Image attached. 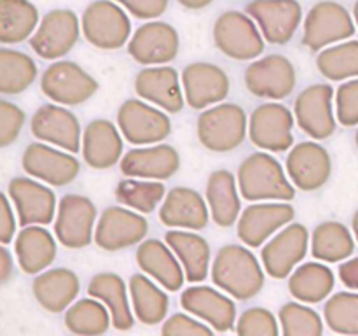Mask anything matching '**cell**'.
Instances as JSON below:
<instances>
[{"instance_id":"obj_35","label":"cell","mask_w":358,"mask_h":336,"mask_svg":"<svg viewBox=\"0 0 358 336\" xmlns=\"http://www.w3.org/2000/svg\"><path fill=\"white\" fill-rule=\"evenodd\" d=\"M334 272L322 262H304L289 276V290L301 303H320L334 289Z\"/></svg>"},{"instance_id":"obj_16","label":"cell","mask_w":358,"mask_h":336,"mask_svg":"<svg viewBox=\"0 0 358 336\" xmlns=\"http://www.w3.org/2000/svg\"><path fill=\"white\" fill-rule=\"evenodd\" d=\"M21 167L30 177L56 188L73 182L80 172V163L73 153H63L52 147V144L48 146L45 142L27 146L21 158Z\"/></svg>"},{"instance_id":"obj_13","label":"cell","mask_w":358,"mask_h":336,"mask_svg":"<svg viewBox=\"0 0 358 336\" xmlns=\"http://www.w3.org/2000/svg\"><path fill=\"white\" fill-rule=\"evenodd\" d=\"M310 238L308 227L304 224H287L262 247L261 259L266 273L276 280L290 276L294 268L306 258Z\"/></svg>"},{"instance_id":"obj_37","label":"cell","mask_w":358,"mask_h":336,"mask_svg":"<svg viewBox=\"0 0 358 336\" xmlns=\"http://www.w3.org/2000/svg\"><path fill=\"white\" fill-rule=\"evenodd\" d=\"M355 251V234L338 220H325L311 233V255L324 262H341Z\"/></svg>"},{"instance_id":"obj_17","label":"cell","mask_w":358,"mask_h":336,"mask_svg":"<svg viewBox=\"0 0 358 336\" xmlns=\"http://www.w3.org/2000/svg\"><path fill=\"white\" fill-rule=\"evenodd\" d=\"M247 14L257 21L266 42L285 46L303 21V7L297 0H252Z\"/></svg>"},{"instance_id":"obj_24","label":"cell","mask_w":358,"mask_h":336,"mask_svg":"<svg viewBox=\"0 0 358 336\" xmlns=\"http://www.w3.org/2000/svg\"><path fill=\"white\" fill-rule=\"evenodd\" d=\"M180 163L177 149L159 142L128 150L119 161V170L126 177L168 181L180 170Z\"/></svg>"},{"instance_id":"obj_28","label":"cell","mask_w":358,"mask_h":336,"mask_svg":"<svg viewBox=\"0 0 358 336\" xmlns=\"http://www.w3.org/2000/svg\"><path fill=\"white\" fill-rule=\"evenodd\" d=\"M135 258L140 270L157 280L170 293L180 290L182 284L187 280L180 259L177 258L173 248L164 241L156 240V238L143 240L136 248Z\"/></svg>"},{"instance_id":"obj_46","label":"cell","mask_w":358,"mask_h":336,"mask_svg":"<svg viewBox=\"0 0 358 336\" xmlns=\"http://www.w3.org/2000/svg\"><path fill=\"white\" fill-rule=\"evenodd\" d=\"M336 118L341 126H358V79L339 84L336 91Z\"/></svg>"},{"instance_id":"obj_7","label":"cell","mask_w":358,"mask_h":336,"mask_svg":"<svg viewBox=\"0 0 358 336\" xmlns=\"http://www.w3.org/2000/svg\"><path fill=\"white\" fill-rule=\"evenodd\" d=\"M100 84L77 63L69 59H55L44 70L41 79V91L59 105H80L90 100Z\"/></svg>"},{"instance_id":"obj_2","label":"cell","mask_w":358,"mask_h":336,"mask_svg":"<svg viewBox=\"0 0 358 336\" xmlns=\"http://www.w3.org/2000/svg\"><path fill=\"white\" fill-rule=\"evenodd\" d=\"M238 188L248 202H290L296 196V186L289 182L280 161L266 150L250 154L241 161L238 168Z\"/></svg>"},{"instance_id":"obj_38","label":"cell","mask_w":358,"mask_h":336,"mask_svg":"<svg viewBox=\"0 0 358 336\" xmlns=\"http://www.w3.org/2000/svg\"><path fill=\"white\" fill-rule=\"evenodd\" d=\"M38 10L30 0H0V42L20 44L37 30Z\"/></svg>"},{"instance_id":"obj_53","label":"cell","mask_w":358,"mask_h":336,"mask_svg":"<svg viewBox=\"0 0 358 336\" xmlns=\"http://www.w3.org/2000/svg\"><path fill=\"white\" fill-rule=\"evenodd\" d=\"M182 7L185 9H192V10H199V9H205L208 7L213 0H177Z\"/></svg>"},{"instance_id":"obj_41","label":"cell","mask_w":358,"mask_h":336,"mask_svg":"<svg viewBox=\"0 0 358 336\" xmlns=\"http://www.w3.org/2000/svg\"><path fill=\"white\" fill-rule=\"evenodd\" d=\"M317 69L329 80L358 77V41L341 42L322 49L317 56Z\"/></svg>"},{"instance_id":"obj_19","label":"cell","mask_w":358,"mask_h":336,"mask_svg":"<svg viewBox=\"0 0 358 336\" xmlns=\"http://www.w3.org/2000/svg\"><path fill=\"white\" fill-rule=\"evenodd\" d=\"M182 88L185 104L194 111H205L229 94L231 83L219 65L194 62L182 70Z\"/></svg>"},{"instance_id":"obj_6","label":"cell","mask_w":358,"mask_h":336,"mask_svg":"<svg viewBox=\"0 0 358 336\" xmlns=\"http://www.w3.org/2000/svg\"><path fill=\"white\" fill-rule=\"evenodd\" d=\"M355 31V20L345 6L334 0H322L311 7L304 20L303 44L311 51H322L334 42L348 41Z\"/></svg>"},{"instance_id":"obj_25","label":"cell","mask_w":358,"mask_h":336,"mask_svg":"<svg viewBox=\"0 0 358 336\" xmlns=\"http://www.w3.org/2000/svg\"><path fill=\"white\" fill-rule=\"evenodd\" d=\"M180 77L173 66H147L135 77V91L142 100L157 105L170 114H178L185 105Z\"/></svg>"},{"instance_id":"obj_8","label":"cell","mask_w":358,"mask_h":336,"mask_svg":"<svg viewBox=\"0 0 358 336\" xmlns=\"http://www.w3.org/2000/svg\"><path fill=\"white\" fill-rule=\"evenodd\" d=\"M117 126L126 142L133 146L159 144L171 133V121L166 111H159L142 98L122 102L117 111Z\"/></svg>"},{"instance_id":"obj_26","label":"cell","mask_w":358,"mask_h":336,"mask_svg":"<svg viewBox=\"0 0 358 336\" xmlns=\"http://www.w3.org/2000/svg\"><path fill=\"white\" fill-rule=\"evenodd\" d=\"M185 312L212 326L217 332H227L236 322V303L208 286H191L180 294Z\"/></svg>"},{"instance_id":"obj_44","label":"cell","mask_w":358,"mask_h":336,"mask_svg":"<svg viewBox=\"0 0 358 336\" xmlns=\"http://www.w3.org/2000/svg\"><path fill=\"white\" fill-rule=\"evenodd\" d=\"M278 318L285 336H320L324 332L322 317L306 304L285 303L280 308Z\"/></svg>"},{"instance_id":"obj_18","label":"cell","mask_w":358,"mask_h":336,"mask_svg":"<svg viewBox=\"0 0 358 336\" xmlns=\"http://www.w3.org/2000/svg\"><path fill=\"white\" fill-rule=\"evenodd\" d=\"M31 135L45 144L79 153L83 149V132L79 119L59 104H45L35 111L30 121Z\"/></svg>"},{"instance_id":"obj_29","label":"cell","mask_w":358,"mask_h":336,"mask_svg":"<svg viewBox=\"0 0 358 336\" xmlns=\"http://www.w3.org/2000/svg\"><path fill=\"white\" fill-rule=\"evenodd\" d=\"M121 130L108 119H93L84 128L83 156L87 167L94 170H107L121 161L122 139Z\"/></svg>"},{"instance_id":"obj_51","label":"cell","mask_w":358,"mask_h":336,"mask_svg":"<svg viewBox=\"0 0 358 336\" xmlns=\"http://www.w3.org/2000/svg\"><path fill=\"white\" fill-rule=\"evenodd\" d=\"M338 275L343 286L358 290V255L348 259V261H343L338 268Z\"/></svg>"},{"instance_id":"obj_43","label":"cell","mask_w":358,"mask_h":336,"mask_svg":"<svg viewBox=\"0 0 358 336\" xmlns=\"http://www.w3.org/2000/svg\"><path fill=\"white\" fill-rule=\"evenodd\" d=\"M324 321L338 335H358V294H332L324 307Z\"/></svg>"},{"instance_id":"obj_20","label":"cell","mask_w":358,"mask_h":336,"mask_svg":"<svg viewBox=\"0 0 358 336\" xmlns=\"http://www.w3.org/2000/svg\"><path fill=\"white\" fill-rule=\"evenodd\" d=\"M180 51L178 31L164 21L142 24L128 42V52L140 65H166Z\"/></svg>"},{"instance_id":"obj_5","label":"cell","mask_w":358,"mask_h":336,"mask_svg":"<svg viewBox=\"0 0 358 336\" xmlns=\"http://www.w3.org/2000/svg\"><path fill=\"white\" fill-rule=\"evenodd\" d=\"M213 42L231 59H254L264 51V35L250 14L226 10L213 23Z\"/></svg>"},{"instance_id":"obj_1","label":"cell","mask_w":358,"mask_h":336,"mask_svg":"<svg viewBox=\"0 0 358 336\" xmlns=\"http://www.w3.org/2000/svg\"><path fill=\"white\" fill-rule=\"evenodd\" d=\"M212 280L234 300L247 301L261 293L266 279L264 270L250 248L229 244L220 247L213 259Z\"/></svg>"},{"instance_id":"obj_54","label":"cell","mask_w":358,"mask_h":336,"mask_svg":"<svg viewBox=\"0 0 358 336\" xmlns=\"http://www.w3.org/2000/svg\"><path fill=\"white\" fill-rule=\"evenodd\" d=\"M352 230L353 234H355V240L358 241V210L353 214V219H352Z\"/></svg>"},{"instance_id":"obj_56","label":"cell","mask_w":358,"mask_h":336,"mask_svg":"<svg viewBox=\"0 0 358 336\" xmlns=\"http://www.w3.org/2000/svg\"><path fill=\"white\" fill-rule=\"evenodd\" d=\"M355 144H357V149H358V130H357V133H355Z\"/></svg>"},{"instance_id":"obj_21","label":"cell","mask_w":358,"mask_h":336,"mask_svg":"<svg viewBox=\"0 0 358 336\" xmlns=\"http://www.w3.org/2000/svg\"><path fill=\"white\" fill-rule=\"evenodd\" d=\"M290 182L301 191H317L327 184L332 174L331 154L318 142H299L290 149L285 161Z\"/></svg>"},{"instance_id":"obj_4","label":"cell","mask_w":358,"mask_h":336,"mask_svg":"<svg viewBox=\"0 0 358 336\" xmlns=\"http://www.w3.org/2000/svg\"><path fill=\"white\" fill-rule=\"evenodd\" d=\"M84 38L103 51H114L129 42L131 23L124 7L112 0H94L80 20Z\"/></svg>"},{"instance_id":"obj_55","label":"cell","mask_w":358,"mask_h":336,"mask_svg":"<svg viewBox=\"0 0 358 336\" xmlns=\"http://www.w3.org/2000/svg\"><path fill=\"white\" fill-rule=\"evenodd\" d=\"M353 20H355V24L358 28V0L355 2V6H353Z\"/></svg>"},{"instance_id":"obj_22","label":"cell","mask_w":358,"mask_h":336,"mask_svg":"<svg viewBox=\"0 0 358 336\" xmlns=\"http://www.w3.org/2000/svg\"><path fill=\"white\" fill-rule=\"evenodd\" d=\"M296 210L289 203H254L241 210L238 219V238L247 247L257 248L264 245L280 227L292 223Z\"/></svg>"},{"instance_id":"obj_31","label":"cell","mask_w":358,"mask_h":336,"mask_svg":"<svg viewBox=\"0 0 358 336\" xmlns=\"http://www.w3.org/2000/svg\"><path fill=\"white\" fill-rule=\"evenodd\" d=\"M14 252L21 272L37 275L55 262L58 248L52 234L42 224H30L17 233Z\"/></svg>"},{"instance_id":"obj_11","label":"cell","mask_w":358,"mask_h":336,"mask_svg":"<svg viewBox=\"0 0 358 336\" xmlns=\"http://www.w3.org/2000/svg\"><path fill=\"white\" fill-rule=\"evenodd\" d=\"M96 206L87 196L65 195L58 203L55 234L66 248H84L94 241Z\"/></svg>"},{"instance_id":"obj_33","label":"cell","mask_w":358,"mask_h":336,"mask_svg":"<svg viewBox=\"0 0 358 336\" xmlns=\"http://www.w3.org/2000/svg\"><path fill=\"white\" fill-rule=\"evenodd\" d=\"M238 182L233 172L215 170L206 182V202L212 220L220 227H229L240 219L241 202L238 196Z\"/></svg>"},{"instance_id":"obj_23","label":"cell","mask_w":358,"mask_h":336,"mask_svg":"<svg viewBox=\"0 0 358 336\" xmlns=\"http://www.w3.org/2000/svg\"><path fill=\"white\" fill-rule=\"evenodd\" d=\"M20 226L51 224L56 214V195L51 188L28 177H14L7 186Z\"/></svg>"},{"instance_id":"obj_32","label":"cell","mask_w":358,"mask_h":336,"mask_svg":"<svg viewBox=\"0 0 358 336\" xmlns=\"http://www.w3.org/2000/svg\"><path fill=\"white\" fill-rule=\"evenodd\" d=\"M164 240L180 259L187 282L198 284L208 276L212 251H210V244L206 241V238L192 230L175 227L164 234Z\"/></svg>"},{"instance_id":"obj_34","label":"cell","mask_w":358,"mask_h":336,"mask_svg":"<svg viewBox=\"0 0 358 336\" xmlns=\"http://www.w3.org/2000/svg\"><path fill=\"white\" fill-rule=\"evenodd\" d=\"M87 294L98 298L107 304L112 315V326L117 331H128L135 324V315L126 294V282L112 272H103L94 275L87 284Z\"/></svg>"},{"instance_id":"obj_36","label":"cell","mask_w":358,"mask_h":336,"mask_svg":"<svg viewBox=\"0 0 358 336\" xmlns=\"http://www.w3.org/2000/svg\"><path fill=\"white\" fill-rule=\"evenodd\" d=\"M128 289L131 296L133 314L142 324L156 326L166 318L170 298L152 280L147 279L145 275L135 273L129 279Z\"/></svg>"},{"instance_id":"obj_49","label":"cell","mask_w":358,"mask_h":336,"mask_svg":"<svg viewBox=\"0 0 358 336\" xmlns=\"http://www.w3.org/2000/svg\"><path fill=\"white\" fill-rule=\"evenodd\" d=\"M138 20H156L168 9V0H115Z\"/></svg>"},{"instance_id":"obj_14","label":"cell","mask_w":358,"mask_h":336,"mask_svg":"<svg viewBox=\"0 0 358 336\" xmlns=\"http://www.w3.org/2000/svg\"><path fill=\"white\" fill-rule=\"evenodd\" d=\"M149 231L145 217L128 206H107L94 227V244L105 252H117L140 244Z\"/></svg>"},{"instance_id":"obj_9","label":"cell","mask_w":358,"mask_h":336,"mask_svg":"<svg viewBox=\"0 0 358 336\" xmlns=\"http://www.w3.org/2000/svg\"><path fill=\"white\" fill-rule=\"evenodd\" d=\"M79 18L70 9H52L38 23L28 42L42 59H58L69 55L79 41Z\"/></svg>"},{"instance_id":"obj_30","label":"cell","mask_w":358,"mask_h":336,"mask_svg":"<svg viewBox=\"0 0 358 336\" xmlns=\"http://www.w3.org/2000/svg\"><path fill=\"white\" fill-rule=\"evenodd\" d=\"M80 289L79 276L69 268H51L41 272L31 282V293L37 303L51 314L66 310Z\"/></svg>"},{"instance_id":"obj_27","label":"cell","mask_w":358,"mask_h":336,"mask_svg":"<svg viewBox=\"0 0 358 336\" xmlns=\"http://www.w3.org/2000/svg\"><path fill=\"white\" fill-rule=\"evenodd\" d=\"M201 195L192 188L178 186L168 191L159 209V220L168 227L199 231L206 227L210 209Z\"/></svg>"},{"instance_id":"obj_48","label":"cell","mask_w":358,"mask_h":336,"mask_svg":"<svg viewBox=\"0 0 358 336\" xmlns=\"http://www.w3.org/2000/svg\"><path fill=\"white\" fill-rule=\"evenodd\" d=\"M24 125V112L9 100H0V146L7 147L20 136Z\"/></svg>"},{"instance_id":"obj_39","label":"cell","mask_w":358,"mask_h":336,"mask_svg":"<svg viewBox=\"0 0 358 336\" xmlns=\"http://www.w3.org/2000/svg\"><path fill=\"white\" fill-rule=\"evenodd\" d=\"M112 324L110 310L98 298H83L65 312V328L73 335L96 336L108 331Z\"/></svg>"},{"instance_id":"obj_47","label":"cell","mask_w":358,"mask_h":336,"mask_svg":"<svg viewBox=\"0 0 358 336\" xmlns=\"http://www.w3.org/2000/svg\"><path fill=\"white\" fill-rule=\"evenodd\" d=\"M215 329L206 324L205 321L199 322L198 317L192 314H173L171 317L164 318L161 332L164 336H212Z\"/></svg>"},{"instance_id":"obj_10","label":"cell","mask_w":358,"mask_h":336,"mask_svg":"<svg viewBox=\"0 0 358 336\" xmlns=\"http://www.w3.org/2000/svg\"><path fill=\"white\" fill-rule=\"evenodd\" d=\"M296 115L278 102L262 104L248 119V136L252 144L268 153H285L294 146Z\"/></svg>"},{"instance_id":"obj_52","label":"cell","mask_w":358,"mask_h":336,"mask_svg":"<svg viewBox=\"0 0 358 336\" xmlns=\"http://www.w3.org/2000/svg\"><path fill=\"white\" fill-rule=\"evenodd\" d=\"M14 275V259L6 247H0V282L6 286Z\"/></svg>"},{"instance_id":"obj_15","label":"cell","mask_w":358,"mask_h":336,"mask_svg":"<svg viewBox=\"0 0 358 336\" xmlns=\"http://www.w3.org/2000/svg\"><path fill=\"white\" fill-rule=\"evenodd\" d=\"M334 88L331 84H311L301 91L294 104L296 122L313 140H325L336 132V115L332 111Z\"/></svg>"},{"instance_id":"obj_45","label":"cell","mask_w":358,"mask_h":336,"mask_svg":"<svg viewBox=\"0 0 358 336\" xmlns=\"http://www.w3.org/2000/svg\"><path fill=\"white\" fill-rule=\"evenodd\" d=\"M236 332L241 336H276L280 335V326L275 314L262 307H254L240 315Z\"/></svg>"},{"instance_id":"obj_12","label":"cell","mask_w":358,"mask_h":336,"mask_svg":"<svg viewBox=\"0 0 358 336\" xmlns=\"http://www.w3.org/2000/svg\"><path fill=\"white\" fill-rule=\"evenodd\" d=\"M297 74L283 55H269L252 62L245 70V86L254 97L283 100L294 91Z\"/></svg>"},{"instance_id":"obj_40","label":"cell","mask_w":358,"mask_h":336,"mask_svg":"<svg viewBox=\"0 0 358 336\" xmlns=\"http://www.w3.org/2000/svg\"><path fill=\"white\" fill-rule=\"evenodd\" d=\"M37 65L24 52L16 49H0V93L20 94L34 84Z\"/></svg>"},{"instance_id":"obj_42","label":"cell","mask_w":358,"mask_h":336,"mask_svg":"<svg viewBox=\"0 0 358 336\" xmlns=\"http://www.w3.org/2000/svg\"><path fill=\"white\" fill-rule=\"evenodd\" d=\"M166 196V188L161 182L136 181L128 177L115 186V200L128 209L140 214H150Z\"/></svg>"},{"instance_id":"obj_3","label":"cell","mask_w":358,"mask_h":336,"mask_svg":"<svg viewBox=\"0 0 358 336\" xmlns=\"http://www.w3.org/2000/svg\"><path fill=\"white\" fill-rule=\"evenodd\" d=\"M248 119L243 107L236 104H217L198 115L196 133L205 149L212 153H231L245 142Z\"/></svg>"},{"instance_id":"obj_50","label":"cell","mask_w":358,"mask_h":336,"mask_svg":"<svg viewBox=\"0 0 358 336\" xmlns=\"http://www.w3.org/2000/svg\"><path fill=\"white\" fill-rule=\"evenodd\" d=\"M9 195L2 192L0 195V202H2V210H0V241L3 245L10 244L16 233V219H14L13 206L9 203Z\"/></svg>"}]
</instances>
